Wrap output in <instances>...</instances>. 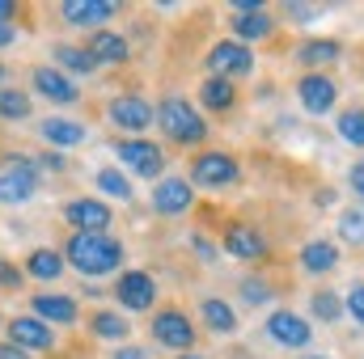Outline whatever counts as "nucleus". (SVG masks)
<instances>
[{"instance_id": "f257e3e1", "label": "nucleus", "mask_w": 364, "mask_h": 359, "mask_svg": "<svg viewBox=\"0 0 364 359\" xmlns=\"http://www.w3.org/2000/svg\"><path fill=\"white\" fill-rule=\"evenodd\" d=\"M68 263L90 275V279H102V275H114L119 263H123V245L106 233H73L68 237Z\"/></svg>"}, {"instance_id": "f03ea898", "label": "nucleus", "mask_w": 364, "mask_h": 359, "mask_svg": "<svg viewBox=\"0 0 364 359\" xmlns=\"http://www.w3.org/2000/svg\"><path fill=\"white\" fill-rule=\"evenodd\" d=\"M157 123H161V131H166L174 144H203V140H208V123L199 118V110H195L186 97H178V93L161 101Z\"/></svg>"}, {"instance_id": "7ed1b4c3", "label": "nucleus", "mask_w": 364, "mask_h": 359, "mask_svg": "<svg viewBox=\"0 0 364 359\" xmlns=\"http://www.w3.org/2000/svg\"><path fill=\"white\" fill-rule=\"evenodd\" d=\"M208 68H212V77H220V81H229V77H250L255 55H250L246 43H216V47L208 51Z\"/></svg>"}, {"instance_id": "20e7f679", "label": "nucleus", "mask_w": 364, "mask_h": 359, "mask_svg": "<svg viewBox=\"0 0 364 359\" xmlns=\"http://www.w3.org/2000/svg\"><path fill=\"white\" fill-rule=\"evenodd\" d=\"M191 178L199 182V186H208V190L233 186V182H237V161H233L229 153H199V157L191 161Z\"/></svg>"}, {"instance_id": "39448f33", "label": "nucleus", "mask_w": 364, "mask_h": 359, "mask_svg": "<svg viewBox=\"0 0 364 359\" xmlns=\"http://www.w3.org/2000/svg\"><path fill=\"white\" fill-rule=\"evenodd\" d=\"M114 157H119V161H127V170H132V174H140V178H157V174H161V165H166L161 148H157V144H149V140H119V144H114Z\"/></svg>"}, {"instance_id": "423d86ee", "label": "nucleus", "mask_w": 364, "mask_h": 359, "mask_svg": "<svg viewBox=\"0 0 364 359\" xmlns=\"http://www.w3.org/2000/svg\"><path fill=\"white\" fill-rule=\"evenodd\" d=\"M38 190V170L26 157H13V165L0 174V199L4 203H30Z\"/></svg>"}, {"instance_id": "0eeeda50", "label": "nucleus", "mask_w": 364, "mask_h": 359, "mask_svg": "<svg viewBox=\"0 0 364 359\" xmlns=\"http://www.w3.org/2000/svg\"><path fill=\"white\" fill-rule=\"evenodd\" d=\"M153 338H157L161 347H170V351H186V347L195 343V330H191V321H186L182 309H161V313L153 317Z\"/></svg>"}, {"instance_id": "6e6552de", "label": "nucleus", "mask_w": 364, "mask_h": 359, "mask_svg": "<svg viewBox=\"0 0 364 359\" xmlns=\"http://www.w3.org/2000/svg\"><path fill=\"white\" fill-rule=\"evenodd\" d=\"M114 296H119L123 309H136V313H140V309H149V304L157 300V283H153L149 270H127V275H119Z\"/></svg>"}, {"instance_id": "1a4fd4ad", "label": "nucleus", "mask_w": 364, "mask_h": 359, "mask_svg": "<svg viewBox=\"0 0 364 359\" xmlns=\"http://www.w3.org/2000/svg\"><path fill=\"white\" fill-rule=\"evenodd\" d=\"M110 123L123 127V131H144L153 123V106L144 97H136V93H123V97L110 101Z\"/></svg>"}, {"instance_id": "9d476101", "label": "nucleus", "mask_w": 364, "mask_h": 359, "mask_svg": "<svg viewBox=\"0 0 364 359\" xmlns=\"http://www.w3.org/2000/svg\"><path fill=\"white\" fill-rule=\"evenodd\" d=\"M225 250H229L233 258H242V263L267 258V241H263V233L250 228V224H229V228H225Z\"/></svg>"}, {"instance_id": "9b49d317", "label": "nucleus", "mask_w": 364, "mask_h": 359, "mask_svg": "<svg viewBox=\"0 0 364 359\" xmlns=\"http://www.w3.org/2000/svg\"><path fill=\"white\" fill-rule=\"evenodd\" d=\"M9 338H13V347H21V351H51V347H55V334H51L47 321H38V317H13V321H9Z\"/></svg>"}, {"instance_id": "f8f14e48", "label": "nucleus", "mask_w": 364, "mask_h": 359, "mask_svg": "<svg viewBox=\"0 0 364 359\" xmlns=\"http://www.w3.org/2000/svg\"><path fill=\"white\" fill-rule=\"evenodd\" d=\"M64 220H68L77 233H102V228H110V207L97 203V199H73V203L64 207Z\"/></svg>"}, {"instance_id": "ddd939ff", "label": "nucleus", "mask_w": 364, "mask_h": 359, "mask_svg": "<svg viewBox=\"0 0 364 359\" xmlns=\"http://www.w3.org/2000/svg\"><path fill=\"white\" fill-rule=\"evenodd\" d=\"M296 93H301V106H305L309 114H326V110L335 106V97H339V89H335V81H331V77H318V72L301 77V85H296Z\"/></svg>"}, {"instance_id": "4468645a", "label": "nucleus", "mask_w": 364, "mask_h": 359, "mask_svg": "<svg viewBox=\"0 0 364 359\" xmlns=\"http://www.w3.org/2000/svg\"><path fill=\"white\" fill-rule=\"evenodd\" d=\"M267 334H272L279 347H309V338H314L309 321H305V317H296V313H272Z\"/></svg>"}, {"instance_id": "2eb2a0df", "label": "nucleus", "mask_w": 364, "mask_h": 359, "mask_svg": "<svg viewBox=\"0 0 364 359\" xmlns=\"http://www.w3.org/2000/svg\"><path fill=\"white\" fill-rule=\"evenodd\" d=\"M237 38H267L272 34V17L263 13V0H237V17H233Z\"/></svg>"}, {"instance_id": "dca6fc26", "label": "nucleus", "mask_w": 364, "mask_h": 359, "mask_svg": "<svg viewBox=\"0 0 364 359\" xmlns=\"http://www.w3.org/2000/svg\"><path fill=\"white\" fill-rule=\"evenodd\" d=\"M191 203H195V194H191V182L186 178H166L153 190V207H157L161 216H182Z\"/></svg>"}, {"instance_id": "f3484780", "label": "nucleus", "mask_w": 364, "mask_h": 359, "mask_svg": "<svg viewBox=\"0 0 364 359\" xmlns=\"http://www.w3.org/2000/svg\"><path fill=\"white\" fill-rule=\"evenodd\" d=\"M60 13L68 26H106L114 17V4L110 0H68L60 4Z\"/></svg>"}, {"instance_id": "a211bd4d", "label": "nucleus", "mask_w": 364, "mask_h": 359, "mask_svg": "<svg viewBox=\"0 0 364 359\" xmlns=\"http://www.w3.org/2000/svg\"><path fill=\"white\" fill-rule=\"evenodd\" d=\"M34 89L43 93L47 101H60V106L77 101V85L64 72H55V68H34Z\"/></svg>"}, {"instance_id": "6ab92c4d", "label": "nucleus", "mask_w": 364, "mask_h": 359, "mask_svg": "<svg viewBox=\"0 0 364 359\" xmlns=\"http://www.w3.org/2000/svg\"><path fill=\"white\" fill-rule=\"evenodd\" d=\"M85 55L93 64H127V43L110 30H97L90 38V47H85Z\"/></svg>"}, {"instance_id": "aec40b11", "label": "nucleus", "mask_w": 364, "mask_h": 359, "mask_svg": "<svg viewBox=\"0 0 364 359\" xmlns=\"http://www.w3.org/2000/svg\"><path fill=\"white\" fill-rule=\"evenodd\" d=\"M34 317L38 321H60V326H68V321H77V300L73 296H34Z\"/></svg>"}, {"instance_id": "412c9836", "label": "nucleus", "mask_w": 364, "mask_h": 359, "mask_svg": "<svg viewBox=\"0 0 364 359\" xmlns=\"http://www.w3.org/2000/svg\"><path fill=\"white\" fill-rule=\"evenodd\" d=\"M43 140L60 144V148H73V144H85V127L73 123V118H43Z\"/></svg>"}, {"instance_id": "4be33fe9", "label": "nucleus", "mask_w": 364, "mask_h": 359, "mask_svg": "<svg viewBox=\"0 0 364 359\" xmlns=\"http://www.w3.org/2000/svg\"><path fill=\"white\" fill-rule=\"evenodd\" d=\"M301 64L305 68H322V64H335L339 55H343V47L335 43V38H309V43H301Z\"/></svg>"}, {"instance_id": "5701e85b", "label": "nucleus", "mask_w": 364, "mask_h": 359, "mask_svg": "<svg viewBox=\"0 0 364 359\" xmlns=\"http://www.w3.org/2000/svg\"><path fill=\"white\" fill-rule=\"evenodd\" d=\"M335 263H339V250L331 241H309L301 250V267L309 270V275H326V270H335Z\"/></svg>"}, {"instance_id": "b1692460", "label": "nucleus", "mask_w": 364, "mask_h": 359, "mask_svg": "<svg viewBox=\"0 0 364 359\" xmlns=\"http://www.w3.org/2000/svg\"><path fill=\"white\" fill-rule=\"evenodd\" d=\"M199 101H203L208 110H229V106L237 101V89H233L229 81H220V77H208L203 89H199Z\"/></svg>"}, {"instance_id": "393cba45", "label": "nucleus", "mask_w": 364, "mask_h": 359, "mask_svg": "<svg viewBox=\"0 0 364 359\" xmlns=\"http://www.w3.org/2000/svg\"><path fill=\"white\" fill-rule=\"evenodd\" d=\"M203 326L212 334H233L237 330V317H233V309L225 300H203Z\"/></svg>"}, {"instance_id": "a878e982", "label": "nucleus", "mask_w": 364, "mask_h": 359, "mask_svg": "<svg viewBox=\"0 0 364 359\" xmlns=\"http://www.w3.org/2000/svg\"><path fill=\"white\" fill-rule=\"evenodd\" d=\"M60 270H64V258L55 250H34L26 258V275H34V279H60Z\"/></svg>"}, {"instance_id": "bb28decb", "label": "nucleus", "mask_w": 364, "mask_h": 359, "mask_svg": "<svg viewBox=\"0 0 364 359\" xmlns=\"http://www.w3.org/2000/svg\"><path fill=\"white\" fill-rule=\"evenodd\" d=\"M90 326H93V334H97V338H127V330H132V326H127V321H123L119 313H110V309L93 313Z\"/></svg>"}, {"instance_id": "cd10ccee", "label": "nucleus", "mask_w": 364, "mask_h": 359, "mask_svg": "<svg viewBox=\"0 0 364 359\" xmlns=\"http://www.w3.org/2000/svg\"><path fill=\"white\" fill-rule=\"evenodd\" d=\"M339 237L352 245H364V207H348L339 216Z\"/></svg>"}, {"instance_id": "c85d7f7f", "label": "nucleus", "mask_w": 364, "mask_h": 359, "mask_svg": "<svg viewBox=\"0 0 364 359\" xmlns=\"http://www.w3.org/2000/svg\"><path fill=\"white\" fill-rule=\"evenodd\" d=\"M55 55H60V64H64L68 72H81V77H90L93 68H97V64H93L81 47H55Z\"/></svg>"}, {"instance_id": "c756f323", "label": "nucleus", "mask_w": 364, "mask_h": 359, "mask_svg": "<svg viewBox=\"0 0 364 359\" xmlns=\"http://www.w3.org/2000/svg\"><path fill=\"white\" fill-rule=\"evenodd\" d=\"M30 114V97L17 89H4L0 93V118H26Z\"/></svg>"}, {"instance_id": "7c9ffc66", "label": "nucleus", "mask_w": 364, "mask_h": 359, "mask_svg": "<svg viewBox=\"0 0 364 359\" xmlns=\"http://www.w3.org/2000/svg\"><path fill=\"white\" fill-rule=\"evenodd\" d=\"M339 136H343L348 144L364 148V110H348V114L339 118Z\"/></svg>"}, {"instance_id": "2f4dec72", "label": "nucleus", "mask_w": 364, "mask_h": 359, "mask_svg": "<svg viewBox=\"0 0 364 359\" xmlns=\"http://www.w3.org/2000/svg\"><path fill=\"white\" fill-rule=\"evenodd\" d=\"M309 304H314V317H322V321H339V313H343V304L335 300V292H318Z\"/></svg>"}, {"instance_id": "473e14b6", "label": "nucleus", "mask_w": 364, "mask_h": 359, "mask_svg": "<svg viewBox=\"0 0 364 359\" xmlns=\"http://www.w3.org/2000/svg\"><path fill=\"white\" fill-rule=\"evenodd\" d=\"M97 186H102L106 194H114V199H132V182L123 178V174H114V170H102V174H97Z\"/></svg>"}, {"instance_id": "72a5a7b5", "label": "nucleus", "mask_w": 364, "mask_h": 359, "mask_svg": "<svg viewBox=\"0 0 364 359\" xmlns=\"http://www.w3.org/2000/svg\"><path fill=\"white\" fill-rule=\"evenodd\" d=\"M242 296H246V304H263V300L272 296V287H267L263 279H246V283H242Z\"/></svg>"}, {"instance_id": "f704fd0d", "label": "nucleus", "mask_w": 364, "mask_h": 359, "mask_svg": "<svg viewBox=\"0 0 364 359\" xmlns=\"http://www.w3.org/2000/svg\"><path fill=\"white\" fill-rule=\"evenodd\" d=\"M17 283H21V270L13 267L9 258H0V287H4V292H13Z\"/></svg>"}, {"instance_id": "c9c22d12", "label": "nucleus", "mask_w": 364, "mask_h": 359, "mask_svg": "<svg viewBox=\"0 0 364 359\" xmlns=\"http://www.w3.org/2000/svg\"><path fill=\"white\" fill-rule=\"evenodd\" d=\"M348 313H352V317L364 326V283H356V287L348 292Z\"/></svg>"}, {"instance_id": "e433bc0d", "label": "nucleus", "mask_w": 364, "mask_h": 359, "mask_svg": "<svg viewBox=\"0 0 364 359\" xmlns=\"http://www.w3.org/2000/svg\"><path fill=\"white\" fill-rule=\"evenodd\" d=\"M352 190L364 199V161H360V165H352Z\"/></svg>"}, {"instance_id": "4c0bfd02", "label": "nucleus", "mask_w": 364, "mask_h": 359, "mask_svg": "<svg viewBox=\"0 0 364 359\" xmlns=\"http://www.w3.org/2000/svg\"><path fill=\"white\" fill-rule=\"evenodd\" d=\"M114 359H149V351H140V347H119Z\"/></svg>"}, {"instance_id": "58836bf2", "label": "nucleus", "mask_w": 364, "mask_h": 359, "mask_svg": "<svg viewBox=\"0 0 364 359\" xmlns=\"http://www.w3.org/2000/svg\"><path fill=\"white\" fill-rule=\"evenodd\" d=\"M0 359H26V351L13 347V343H0Z\"/></svg>"}, {"instance_id": "ea45409f", "label": "nucleus", "mask_w": 364, "mask_h": 359, "mask_svg": "<svg viewBox=\"0 0 364 359\" xmlns=\"http://www.w3.org/2000/svg\"><path fill=\"white\" fill-rule=\"evenodd\" d=\"M13 38H17V30H13V26H9V21H0V47H9V43H13Z\"/></svg>"}, {"instance_id": "a19ab883", "label": "nucleus", "mask_w": 364, "mask_h": 359, "mask_svg": "<svg viewBox=\"0 0 364 359\" xmlns=\"http://www.w3.org/2000/svg\"><path fill=\"white\" fill-rule=\"evenodd\" d=\"M195 250H199V254H203V258H216V250H212V245H208V241H203V237H195Z\"/></svg>"}, {"instance_id": "79ce46f5", "label": "nucleus", "mask_w": 364, "mask_h": 359, "mask_svg": "<svg viewBox=\"0 0 364 359\" xmlns=\"http://www.w3.org/2000/svg\"><path fill=\"white\" fill-rule=\"evenodd\" d=\"M9 17H13V4H4V0H0V21H9Z\"/></svg>"}, {"instance_id": "37998d69", "label": "nucleus", "mask_w": 364, "mask_h": 359, "mask_svg": "<svg viewBox=\"0 0 364 359\" xmlns=\"http://www.w3.org/2000/svg\"><path fill=\"white\" fill-rule=\"evenodd\" d=\"M178 359H203V355H178Z\"/></svg>"}, {"instance_id": "c03bdc74", "label": "nucleus", "mask_w": 364, "mask_h": 359, "mask_svg": "<svg viewBox=\"0 0 364 359\" xmlns=\"http://www.w3.org/2000/svg\"><path fill=\"white\" fill-rule=\"evenodd\" d=\"M314 359H326V355H314Z\"/></svg>"}, {"instance_id": "a18cd8bd", "label": "nucleus", "mask_w": 364, "mask_h": 359, "mask_svg": "<svg viewBox=\"0 0 364 359\" xmlns=\"http://www.w3.org/2000/svg\"><path fill=\"white\" fill-rule=\"evenodd\" d=\"M0 77H4V68H0Z\"/></svg>"}]
</instances>
